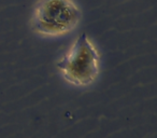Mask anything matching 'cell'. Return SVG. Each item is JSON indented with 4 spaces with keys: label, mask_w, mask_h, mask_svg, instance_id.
Listing matches in <instances>:
<instances>
[{
    "label": "cell",
    "mask_w": 157,
    "mask_h": 138,
    "mask_svg": "<svg viewBox=\"0 0 157 138\" xmlns=\"http://www.w3.org/2000/svg\"><path fill=\"white\" fill-rule=\"evenodd\" d=\"M57 69L69 84L86 88L95 83L100 73V54L93 40L82 34L57 63Z\"/></svg>",
    "instance_id": "cell-1"
},
{
    "label": "cell",
    "mask_w": 157,
    "mask_h": 138,
    "mask_svg": "<svg viewBox=\"0 0 157 138\" xmlns=\"http://www.w3.org/2000/svg\"><path fill=\"white\" fill-rule=\"evenodd\" d=\"M81 18V9L74 0H39L31 16V27L41 37H63L78 27Z\"/></svg>",
    "instance_id": "cell-2"
}]
</instances>
